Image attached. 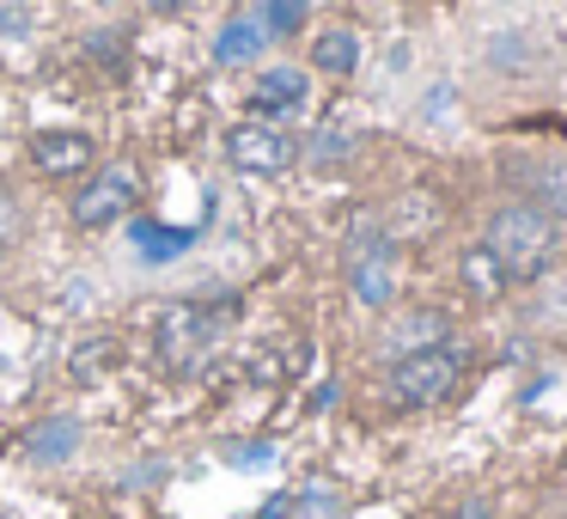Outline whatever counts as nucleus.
<instances>
[{
    "instance_id": "nucleus-10",
    "label": "nucleus",
    "mask_w": 567,
    "mask_h": 519,
    "mask_svg": "<svg viewBox=\"0 0 567 519\" xmlns=\"http://www.w3.org/2000/svg\"><path fill=\"white\" fill-rule=\"evenodd\" d=\"M306 99H311V74L306 68H262L257 74V86H250V111L262 116V123H281V116H293V111H306Z\"/></svg>"
},
{
    "instance_id": "nucleus-2",
    "label": "nucleus",
    "mask_w": 567,
    "mask_h": 519,
    "mask_svg": "<svg viewBox=\"0 0 567 519\" xmlns=\"http://www.w3.org/2000/svg\"><path fill=\"white\" fill-rule=\"evenodd\" d=\"M464 379H470V348L457 343V336L427 343V348H415V355H396L391 367H384V391H391L396 409H440L464 391Z\"/></svg>"
},
{
    "instance_id": "nucleus-15",
    "label": "nucleus",
    "mask_w": 567,
    "mask_h": 519,
    "mask_svg": "<svg viewBox=\"0 0 567 519\" xmlns=\"http://www.w3.org/2000/svg\"><path fill=\"white\" fill-rule=\"evenodd\" d=\"M80 446V428L68 416H55V421H38V428L25 434V458H38V465H55V458H68Z\"/></svg>"
},
{
    "instance_id": "nucleus-21",
    "label": "nucleus",
    "mask_w": 567,
    "mask_h": 519,
    "mask_svg": "<svg viewBox=\"0 0 567 519\" xmlns=\"http://www.w3.org/2000/svg\"><path fill=\"white\" fill-rule=\"evenodd\" d=\"M452 519H501V507H494V495H470V501H457Z\"/></svg>"
},
{
    "instance_id": "nucleus-13",
    "label": "nucleus",
    "mask_w": 567,
    "mask_h": 519,
    "mask_svg": "<svg viewBox=\"0 0 567 519\" xmlns=\"http://www.w3.org/2000/svg\"><path fill=\"white\" fill-rule=\"evenodd\" d=\"M262 50H269V31H262L250 13L226 19V26L214 31V62L220 68H250V62H262Z\"/></svg>"
},
{
    "instance_id": "nucleus-16",
    "label": "nucleus",
    "mask_w": 567,
    "mask_h": 519,
    "mask_svg": "<svg viewBox=\"0 0 567 519\" xmlns=\"http://www.w3.org/2000/svg\"><path fill=\"white\" fill-rule=\"evenodd\" d=\"M482 55H488V68H501V74H530V62H537V38H530V31H494Z\"/></svg>"
},
{
    "instance_id": "nucleus-1",
    "label": "nucleus",
    "mask_w": 567,
    "mask_h": 519,
    "mask_svg": "<svg viewBox=\"0 0 567 519\" xmlns=\"http://www.w3.org/2000/svg\"><path fill=\"white\" fill-rule=\"evenodd\" d=\"M482 245L494 251V257L513 269V282H543V275L561 263V245H567V226L555 221V214H543L537 202L525 196H506L488 208V221H482Z\"/></svg>"
},
{
    "instance_id": "nucleus-19",
    "label": "nucleus",
    "mask_w": 567,
    "mask_h": 519,
    "mask_svg": "<svg viewBox=\"0 0 567 519\" xmlns=\"http://www.w3.org/2000/svg\"><path fill=\"white\" fill-rule=\"evenodd\" d=\"M135 245L147 251V263H165V257H177V251L189 245V233H159L153 221H141L135 226Z\"/></svg>"
},
{
    "instance_id": "nucleus-24",
    "label": "nucleus",
    "mask_w": 567,
    "mask_h": 519,
    "mask_svg": "<svg viewBox=\"0 0 567 519\" xmlns=\"http://www.w3.org/2000/svg\"><path fill=\"white\" fill-rule=\"evenodd\" d=\"M445 519H452V513H445Z\"/></svg>"
},
{
    "instance_id": "nucleus-22",
    "label": "nucleus",
    "mask_w": 567,
    "mask_h": 519,
    "mask_svg": "<svg viewBox=\"0 0 567 519\" xmlns=\"http://www.w3.org/2000/svg\"><path fill=\"white\" fill-rule=\"evenodd\" d=\"M141 7H153V13H177L184 0H141Z\"/></svg>"
},
{
    "instance_id": "nucleus-11",
    "label": "nucleus",
    "mask_w": 567,
    "mask_h": 519,
    "mask_svg": "<svg viewBox=\"0 0 567 519\" xmlns=\"http://www.w3.org/2000/svg\"><path fill=\"white\" fill-rule=\"evenodd\" d=\"M379 221H384V233L396 238V245H421V238H433L440 233V202L427 196V190H409V196H396L391 208H379Z\"/></svg>"
},
{
    "instance_id": "nucleus-7",
    "label": "nucleus",
    "mask_w": 567,
    "mask_h": 519,
    "mask_svg": "<svg viewBox=\"0 0 567 519\" xmlns=\"http://www.w3.org/2000/svg\"><path fill=\"white\" fill-rule=\"evenodd\" d=\"M452 336V306H391L384 312V330H379V355H415L427 343H445Z\"/></svg>"
},
{
    "instance_id": "nucleus-6",
    "label": "nucleus",
    "mask_w": 567,
    "mask_h": 519,
    "mask_svg": "<svg viewBox=\"0 0 567 519\" xmlns=\"http://www.w3.org/2000/svg\"><path fill=\"white\" fill-rule=\"evenodd\" d=\"M25 160L38 177H50V184H68V177H86L92 165H99V147H92L86 129H38V135L25 141Z\"/></svg>"
},
{
    "instance_id": "nucleus-5",
    "label": "nucleus",
    "mask_w": 567,
    "mask_h": 519,
    "mask_svg": "<svg viewBox=\"0 0 567 519\" xmlns=\"http://www.w3.org/2000/svg\"><path fill=\"white\" fill-rule=\"evenodd\" d=\"M226 160L245 177H281L299 165V141L287 135L281 123H262V116H245V123L226 129Z\"/></svg>"
},
{
    "instance_id": "nucleus-12",
    "label": "nucleus",
    "mask_w": 567,
    "mask_h": 519,
    "mask_svg": "<svg viewBox=\"0 0 567 519\" xmlns=\"http://www.w3.org/2000/svg\"><path fill=\"white\" fill-rule=\"evenodd\" d=\"M360 31L354 26H323V31H311V74H323V80H354L360 74Z\"/></svg>"
},
{
    "instance_id": "nucleus-3",
    "label": "nucleus",
    "mask_w": 567,
    "mask_h": 519,
    "mask_svg": "<svg viewBox=\"0 0 567 519\" xmlns=\"http://www.w3.org/2000/svg\"><path fill=\"white\" fill-rule=\"evenodd\" d=\"M233 306H202V299H172L159 312V330H153V355L165 373H189L214 343H220Z\"/></svg>"
},
{
    "instance_id": "nucleus-23",
    "label": "nucleus",
    "mask_w": 567,
    "mask_h": 519,
    "mask_svg": "<svg viewBox=\"0 0 567 519\" xmlns=\"http://www.w3.org/2000/svg\"><path fill=\"white\" fill-rule=\"evenodd\" d=\"M0 257H7V214H0Z\"/></svg>"
},
{
    "instance_id": "nucleus-14",
    "label": "nucleus",
    "mask_w": 567,
    "mask_h": 519,
    "mask_svg": "<svg viewBox=\"0 0 567 519\" xmlns=\"http://www.w3.org/2000/svg\"><path fill=\"white\" fill-rule=\"evenodd\" d=\"M116 367H123V343H116L111 330L86 336V343L68 355V379H74V385H99V379H111Z\"/></svg>"
},
{
    "instance_id": "nucleus-20",
    "label": "nucleus",
    "mask_w": 567,
    "mask_h": 519,
    "mask_svg": "<svg viewBox=\"0 0 567 519\" xmlns=\"http://www.w3.org/2000/svg\"><path fill=\"white\" fill-rule=\"evenodd\" d=\"M86 50L99 55L104 74H123V38H111V31H99V38H86Z\"/></svg>"
},
{
    "instance_id": "nucleus-18",
    "label": "nucleus",
    "mask_w": 567,
    "mask_h": 519,
    "mask_svg": "<svg viewBox=\"0 0 567 519\" xmlns=\"http://www.w3.org/2000/svg\"><path fill=\"white\" fill-rule=\"evenodd\" d=\"M354 147H360V141H354V129H336V123H323L318 135H311L306 147H299V153H306L311 165H342V160H354Z\"/></svg>"
},
{
    "instance_id": "nucleus-4",
    "label": "nucleus",
    "mask_w": 567,
    "mask_h": 519,
    "mask_svg": "<svg viewBox=\"0 0 567 519\" xmlns=\"http://www.w3.org/2000/svg\"><path fill=\"white\" fill-rule=\"evenodd\" d=\"M135 208H141V172L128 160L92 165V172L74 184V196H68V221H74L80 233H104V226L128 221Z\"/></svg>"
},
{
    "instance_id": "nucleus-9",
    "label": "nucleus",
    "mask_w": 567,
    "mask_h": 519,
    "mask_svg": "<svg viewBox=\"0 0 567 519\" xmlns=\"http://www.w3.org/2000/svg\"><path fill=\"white\" fill-rule=\"evenodd\" d=\"M457 287H464L470 306H501V299L513 294L518 282H513V269H506V263H501V257H494V251L476 238V245L457 251Z\"/></svg>"
},
{
    "instance_id": "nucleus-17",
    "label": "nucleus",
    "mask_w": 567,
    "mask_h": 519,
    "mask_svg": "<svg viewBox=\"0 0 567 519\" xmlns=\"http://www.w3.org/2000/svg\"><path fill=\"white\" fill-rule=\"evenodd\" d=\"M257 26L269 31V43H287V38H306L311 26V0H262Z\"/></svg>"
},
{
    "instance_id": "nucleus-8",
    "label": "nucleus",
    "mask_w": 567,
    "mask_h": 519,
    "mask_svg": "<svg viewBox=\"0 0 567 519\" xmlns=\"http://www.w3.org/2000/svg\"><path fill=\"white\" fill-rule=\"evenodd\" d=\"M506 177H513V196L537 202L543 214H555V221L567 226V153H530V160H513Z\"/></svg>"
}]
</instances>
